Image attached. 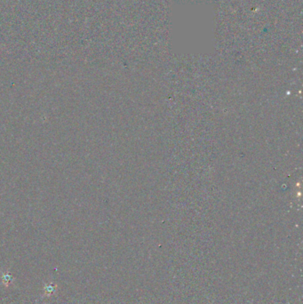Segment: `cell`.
<instances>
[{
    "instance_id": "cell-1",
    "label": "cell",
    "mask_w": 303,
    "mask_h": 304,
    "mask_svg": "<svg viewBox=\"0 0 303 304\" xmlns=\"http://www.w3.org/2000/svg\"><path fill=\"white\" fill-rule=\"evenodd\" d=\"M13 276L10 274L9 272H6L2 275V282L4 283V285L6 286H8L13 282Z\"/></svg>"
},
{
    "instance_id": "cell-2",
    "label": "cell",
    "mask_w": 303,
    "mask_h": 304,
    "mask_svg": "<svg viewBox=\"0 0 303 304\" xmlns=\"http://www.w3.org/2000/svg\"><path fill=\"white\" fill-rule=\"evenodd\" d=\"M55 290H56V286L53 285V284H50V285H47V286H45L44 293H45V295L46 296H51V295L54 294Z\"/></svg>"
}]
</instances>
